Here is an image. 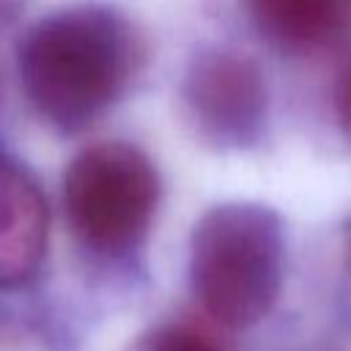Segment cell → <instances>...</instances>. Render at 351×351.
<instances>
[{
  "label": "cell",
  "mask_w": 351,
  "mask_h": 351,
  "mask_svg": "<svg viewBox=\"0 0 351 351\" xmlns=\"http://www.w3.org/2000/svg\"><path fill=\"white\" fill-rule=\"evenodd\" d=\"M129 351H225L214 335L192 324H162L134 340Z\"/></svg>",
  "instance_id": "obj_7"
},
{
  "label": "cell",
  "mask_w": 351,
  "mask_h": 351,
  "mask_svg": "<svg viewBox=\"0 0 351 351\" xmlns=\"http://www.w3.org/2000/svg\"><path fill=\"white\" fill-rule=\"evenodd\" d=\"M335 115H337V123L346 140L351 143V63L340 71L335 82Z\"/></svg>",
  "instance_id": "obj_8"
},
{
  "label": "cell",
  "mask_w": 351,
  "mask_h": 351,
  "mask_svg": "<svg viewBox=\"0 0 351 351\" xmlns=\"http://www.w3.org/2000/svg\"><path fill=\"white\" fill-rule=\"evenodd\" d=\"M49 214L36 181L0 156V288L30 280L47 250Z\"/></svg>",
  "instance_id": "obj_5"
},
{
  "label": "cell",
  "mask_w": 351,
  "mask_h": 351,
  "mask_svg": "<svg viewBox=\"0 0 351 351\" xmlns=\"http://www.w3.org/2000/svg\"><path fill=\"white\" fill-rule=\"evenodd\" d=\"M134 69L129 25L110 8L77 5L38 19L19 49V74L36 112L82 129L123 90Z\"/></svg>",
  "instance_id": "obj_1"
},
{
  "label": "cell",
  "mask_w": 351,
  "mask_h": 351,
  "mask_svg": "<svg viewBox=\"0 0 351 351\" xmlns=\"http://www.w3.org/2000/svg\"><path fill=\"white\" fill-rule=\"evenodd\" d=\"M255 25L288 49H313L351 22V0H247Z\"/></svg>",
  "instance_id": "obj_6"
},
{
  "label": "cell",
  "mask_w": 351,
  "mask_h": 351,
  "mask_svg": "<svg viewBox=\"0 0 351 351\" xmlns=\"http://www.w3.org/2000/svg\"><path fill=\"white\" fill-rule=\"evenodd\" d=\"M63 203L85 247L123 255L151 228L159 203V176L140 148L99 143L71 159L63 178Z\"/></svg>",
  "instance_id": "obj_3"
},
{
  "label": "cell",
  "mask_w": 351,
  "mask_h": 351,
  "mask_svg": "<svg viewBox=\"0 0 351 351\" xmlns=\"http://www.w3.org/2000/svg\"><path fill=\"white\" fill-rule=\"evenodd\" d=\"M282 258V225L271 208L222 203L195 225L189 247L192 288L219 324L252 326L280 293Z\"/></svg>",
  "instance_id": "obj_2"
},
{
  "label": "cell",
  "mask_w": 351,
  "mask_h": 351,
  "mask_svg": "<svg viewBox=\"0 0 351 351\" xmlns=\"http://www.w3.org/2000/svg\"><path fill=\"white\" fill-rule=\"evenodd\" d=\"M184 101L197 132L230 148L261 140L269 96L261 66L236 49H206L192 58L184 77Z\"/></svg>",
  "instance_id": "obj_4"
}]
</instances>
